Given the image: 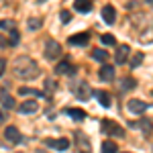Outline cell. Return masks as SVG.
Returning a JSON list of instances; mask_svg holds the SVG:
<instances>
[{
  "mask_svg": "<svg viewBox=\"0 0 153 153\" xmlns=\"http://www.w3.org/2000/svg\"><path fill=\"white\" fill-rule=\"evenodd\" d=\"M100 78H102L104 82H112V80H114V68H112V65H102V68H100Z\"/></svg>",
  "mask_w": 153,
  "mask_h": 153,
  "instance_id": "cell-16",
  "label": "cell"
},
{
  "mask_svg": "<svg viewBox=\"0 0 153 153\" xmlns=\"http://www.w3.org/2000/svg\"><path fill=\"white\" fill-rule=\"evenodd\" d=\"M0 47H6V41H4L2 37H0Z\"/></svg>",
  "mask_w": 153,
  "mask_h": 153,
  "instance_id": "cell-33",
  "label": "cell"
},
{
  "mask_svg": "<svg viewBox=\"0 0 153 153\" xmlns=\"http://www.w3.org/2000/svg\"><path fill=\"white\" fill-rule=\"evenodd\" d=\"M0 29H14V21H0Z\"/></svg>",
  "mask_w": 153,
  "mask_h": 153,
  "instance_id": "cell-28",
  "label": "cell"
},
{
  "mask_svg": "<svg viewBox=\"0 0 153 153\" xmlns=\"http://www.w3.org/2000/svg\"><path fill=\"white\" fill-rule=\"evenodd\" d=\"M12 71H14V76H19L23 80H35L39 76V65L31 57L23 55V57H19L12 63Z\"/></svg>",
  "mask_w": 153,
  "mask_h": 153,
  "instance_id": "cell-1",
  "label": "cell"
},
{
  "mask_svg": "<svg viewBox=\"0 0 153 153\" xmlns=\"http://www.w3.org/2000/svg\"><path fill=\"white\" fill-rule=\"evenodd\" d=\"M92 57H94V59H98V61H106V59H108V53H106L104 49H94Z\"/></svg>",
  "mask_w": 153,
  "mask_h": 153,
  "instance_id": "cell-23",
  "label": "cell"
},
{
  "mask_svg": "<svg viewBox=\"0 0 153 153\" xmlns=\"http://www.w3.org/2000/svg\"><path fill=\"white\" fill-rule=\"evenodd\" d=\"M27 27H29V31L41 29V19H29V21H27Z\"/></svg>",
  "mask_w": 153,
  "mask_h": 153,
  "instance_id": "cell-24",
  "label": "cell"
},
{
  "mask_svg": "<svg viewBox=\"0 0 153 153\" xmlns=\"http://www.w3.org/2000/svg\"><path fill=\"white\" fill-rule=\"evenodd\" d=\"M102 43H104V45H114L117 39H114L112 35H102Z\"/></svg>",
  "mask_w": 153,
  "mask_h": 153,
  "instance_id": "cell-27",
  "label": "cell"
},
{
  "mask_svg": "<svg viewBox=\"0 0 153 153\" xmlns=\"http://www.w3.org/2000/svg\"><path fill=\"white\" fill-rule=\"evenodd\" d=\"M4 137H6L10 143H21V139H23L16 127H6V131H4Z\"/></svg>",
  "mask_w": 153,
  "mask_h": 153,
  "instance_id": "cell-13",
  "label": "cell"
},
{
  "mask_svg": "<svg viewBox=\"0 0 153 153\" xmlns=\"http://www.w3.org/2000/svg\"><path fill=\"white\" fill-rule=\"evenodd\" d=\"M37 153H43V151H41V149H39V151H37Z\"/></svg>",
  "mask_w": 153,
  "mask_h": 153,
  "instance_id": "cell-35",
  "label": "cell"
},
{
  "mask_svg": "<svg viewBox=\"0 0 153 153\" xmlns=\"http://www.w3.org/2000/svg\"><path fill=\"white\" fill-rule=\"evenodd\" d=\"M59 16H61V23H70V21H71V14L68 10H61V14H59Z\"/></svg>",
  "mask_w": 153,
  "mask_h": 153,
  "instance_id": "cell-29",
  "label": "cell"
},
{
  "mask_svg": "<svg viewBox=\"0 0 153 153\" xmlns=\"http://www.w3.org/2000/svg\"><path fill=\"white\" fill-rule=\"evenodd\" d=\"M45 145L51 147V149H57V151H65L68 147H70V141L68 139H45Z\"/></svg>",
  "mask_w": 153,
  "mask_h": 153,
  "instance_id": "cell-6",
  "label": "cell"
},
{
  "mask_svg": "<svg viewBox=\"0 0 153 153\" xmlns=\"http://www.w3.org/2000/svg\"><path fill=\"white\" fill-rule=\"evenodd\" d=\"M43 53H45V59L55 61V59L61 55V45H59L57 41H53V39H51V41L45 43V51H43Z\"/></svg>",
  "mask_w": 153,
  "mask_h": 153,
  "instance_id": "cell-3",
  "label": "cell"
},
{
  "mask_svg": "<svg viewBox=\"0 0 153 153\" xmlns=\"http://www.w3.org/2000/svg\"><path fill=\"white\" fill-rule=\"evenodd\" d=\"M74 8L78 12H90L92 2H90V0H76V2H74Z\"/></svg>",
  "mask_w": 153,
  "mask_h": 153,
  "instance_id": "cell-17",
  "label": "cell"
},
{
  "mask_svg": "<svg viewBox=\"0 0 153 153\" xmlns=\"http://www.w3.org/2000/svg\"><path fill=\"white\" fill-rule=\"evenodd\" d=\"M4 120H6V114H4V112H0V123H4Z\"/></svg>",
  "mask_w": 153,
  "mask_h": 153,
  "instance_id": "cell-32",
  "label": "cell"
},
{
  "mask_svg": "<svg viewBox=\"0 0 153 153\" xmlns=\"http://www.w3.org/2000/svg\"><path fill=\"white\" fill-rule=\"evenodd\" d=\"M147 2H149V4H153V0H147Z\"/></svg>",
  "mask_w": 153,
  "mask_h": 153,
  "instance_id": "cell-34",
  "label": "cell"
},
{
  "mask_svg": "<svg viewBox=\"0 0 153 153\" xmlns=\"http://www.w3.org/2000/svg\"><path fill=\"white\" fill-rule=\"evenodd\" d=\"M19 110H21L23 114H35L37 110H39V104H37L35 100H25L23 104L19 106Z\"/></svg>",
  "mask_w": 153,
  "mask_h": 153,
  "instance_id": "cell-10",
  "label": "cell"
},
{
  "mask_svg": "<svg viewBox=\"0 0 153 153\" xmlns=\"http://www.w3.org/2000/svg\"><path fill=\"white\" fill-rule=\"evenodd\" d=\"M129 127L141 129V131H145V135H151V131H153V123L145 118V120H139V123H129Z\"/></svg>",
  "mask_w": 153,
  "mask_h": 153,
  "instance_id": "cell-14",
  "label": "cell"
},
{
  "mask_svg": "<svg viewBox=\"0 0 153 153\" xmlns=\"http://www.w3.org/2000/svg\"><path fill=\"white\" fill-rule=\"evenodd\" d=\"M16 41H19V33L12 29L10 31V45H16Z\"/></svg>",
  "mask_w": 153,
  "mask_h": 153,
  "instance_id": "cell-30",
  "label": "cell"
},
{
  "mask_svg": "<svg viewBox=\"0 0 153 153\" xmlns=\"http://www.w3.org/2000/svg\"><path fill=\"white\" fill-rule=\"evenodd\" d=\"M143 59H145V55H143V53H135V55H133V59H131V68H139Z\"/></svg>",
  "mask_w": 153,
  "mask_h": 153,
  "instance_id": "cell-26",
  "label": "cell"
},
{
  "mask_svg": "<svg viewBox=\"0 0 153 153\" xmlns=\"http://www.w3.org/2000/svg\"><path fill=\"white\" fill-rule=\"evenodd\" d=\"M57 88V84H55V80H51V78H47L45 80V94H53V90Z\"/></svg>",
  "mask_w": 153,
  "mask_h": 153,
  "instance_id": "cell-25",
  "label": "cell"
},
{
  "mask_svg": "<svg viewBox=\"0 0 153 153\" xmlns=\"http://www.w3.org/2000/svg\"><path fill=\"white\" fill-rule=\"evenodd\" d=\"M4 70H6V61H4V59H0V78H2Z\"/></svg>",
  "mask_w": 153,
  "mask_h": 153,
  "instance_id": "cell-31",
  "label": "cell"
},
{
  "mask_svg": "<svg viewBox=\"0 0 153 153\" xmlns=\"http://www.w3.org/2000/svg\"><path fill=\"white\" fill-rule=\"evenodd\" d=\"M117 143H112V141H104L102 143V153H117Z\"/></svg>",
  "mask_w": 153,
  "mask_h": 153,
  "instance_id": "cell-22",
  "label": "cell"
},
{
  "mask_svg": "<svg viewBox=\"0 0 153 153\" xmlns=\"http://www.w3.org/2000/svg\"><path fill=\"white\" fill-rule=\"evenodd\" d=\"M65 114H70L74 120H84V110H80V108H65Z\"/></svg>",
  "mask_w": 153,
  "mask_h": 153,
  "instance_id": "cell-19",
  "label": "cell"
},
{
  "mask_svg": "<svg viewBox=\"0 0 153 153\" xmlns=\"http://www.w3.org/2000/svg\"><path fill=\"white\" fill-rule=\"evenodd\" d=\"M55 74L57 76H74L76 74V68L71 65L70 61H61V63L55 65Z\"/></svg>",
  "mask_w": 153,
  "mask_h": 153,
  "instance_id": "cell-7",
  "label": "cell"
},
{
  "mask_svg": "<svg viewBox=\"0 0 153 153\" xmlns=\"http://www.w3.org/2000/svg\"><path fill=\"white\" fill-rule=\"evenodd\" d=\"M129 45H118L117 49V55H114V61H117L118 65H123V63H127V57H129Z\"/></svg>",
  "mask_w": 153,
  "mask_h": 153,
  "instance_id": "cell-9",
  "label": "cell"
},
{
  "mask_svg": "<svg viewBox=\"0 0 153 153\" xmlns=\"http://www.w3.org/2000/svg\"><path fill=\"white\" fill-rule=\"evenodd\" d=\"M102 19H104L108 25H112L117 21V10H114V6H110V4H106L104 8H102Z\"/></svg>",
  "mask_w": 153,
  "mask_h": 153,
  "instance_id": "cell-12",
  "label": "cell"
},
{
  "mask_svg": "<svg viewBox=\"0 0 153 153\" xmlns=\"http://www.w3.org/2000/svg\"><path fill=\"white\" fill-rule=\"evenodd\" d=\"M102 131L106 135H110V137H123L125 135L123 127H118L117 123H112V120H102Z\"/></svg>",
  "mask_w": 153,
  "mask_h": 153,
  "instance_id": "cell-4",
  "label": "cell"
},
{
  "mask_svg": "<svg viewBox=\"0 0 153 153\" xmlns=\"http://www.w3.org/2000/svg\"><path fill=\"white\" fill-rule=\"evenodd\" d=\"M19 94L23 96H45V92H39V90H35V88H19Z\"/></svg>",
  "mask_w": 153,
  "mask_h": 153,
  "instance_id": "cell-20",
  "label": "cell"
},
{
  "mask_svg": "<svg viewBox=\"0 0 153 153\" xmlns=\"http://www.w3.org/2000/svg\"><path fill=\"white\" fill-rule=\"evenodd\" d=\"M0 104L4 106L6 110H12V108L16 106V102H14V98H12L8 92H0Z\"/></svg>",
  "mask_w": 153,
  "mask_h": 153,
  "instance_id": "cell-15",
  "label": "cell"
},
{
  "mask_svg": "<svg viewBox=\"0 0 153 153\" xmlns=\"http://www.w3.org/2000/svg\"><path fill=\"white\" fill-rule=\"evenodd\" d=\"M71 90H74V94L78 96L80 100H90V94H92V90H90V86L82 80H78V82H71Z\"/></svg>",
  "mask_w": 153,
  "mask_h": 153,
  "instance_id": "cell-2",
  "label": "cell"
},
{
  "mask_svg": "<svg viewBox=\"0 0 153 153\" xmlns=\"http://www.w3.org/2000/svg\"><path fill=\"white\" fill-rule=\"evenodd\" d=\"M94 96L98 98V102H100L102 106H110V104H112V98H110V94H108V92H104V90H98Z\"/></svg>",
  "mask_w": 153,
  "mask_h": 153,
  "instance_id": "cell-18",
  "label": "cell"
},
{
  "mask_svg": "<svg viewBox=\"0 0 153 153\" xmlns=\"http://www.w3.org/2000/svg\"><path fill=\"white\" fill-rule=\"evenodd\" d=\"M76 141H78V153H90V143H88V137L82 135V133H76Z\"/></svg>",
  "mask_w": 153,
  "mask_h": 153,
  "instance_id": "cell-11",
  "label": "cell"
},
{
  "mask_svg": "<svg viewBox=\"0 0 153 153\" xmlns=\"http://www.w3.org/2000/svg\"><path fill=\"white\" fill-rule=\"evenodd\" d=\"M147 108H149V104H147V102H143V100H137V98H133V100L127 102V110L133 112V114H143Z\"/></svg>",
  "mask_w": 153,
  "mask_h": 153,
  "instance_id": "cell-5",
  "label": "cell"
},
{
  "mask_svg": "<svg viewBox=\"0 0 153 153\" xmlns=\"http://www.w3.org/2000/svg\"><path fill=\"white\" fill-rule=\"evenodd\" d=\"M88 41H90V35H88V33L71 35L70 39H68V43H70V45H76V47H78V45H80V47H82V45H88Z\"/></svg>",
  "mask_w": 153,
  "mask_h": 153,
  "instance_id": "cell-8",
  "label": "cell"
},
{
  "mask_svg": "<svg viewBox=\"0 0 153 153\" xmlns=\"http://www.w3.org/2000/svg\"><path fill=\"white\" fill-rule=\"evenodd\" d=\"M137 86V82L133 80V78H123V82H120V90H133Z\"/></svg>",
  "mask_w": 153,
  "mask_h": 153,
  "instance_id": "cell-21",
  "label": "cell"
}]
</instances>
